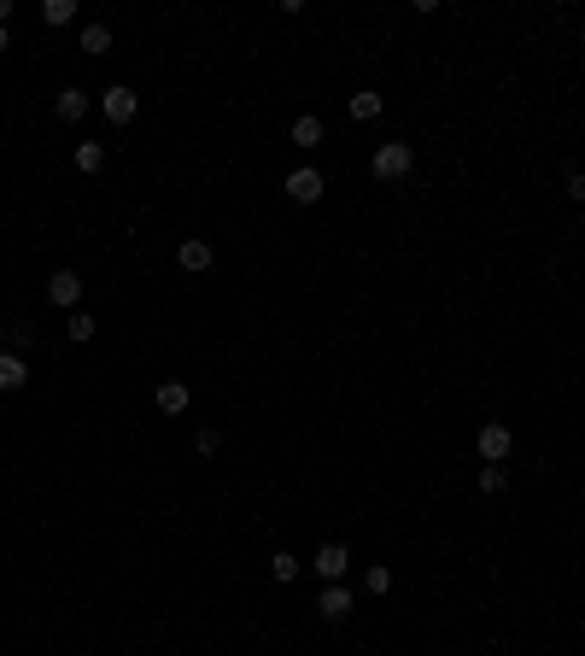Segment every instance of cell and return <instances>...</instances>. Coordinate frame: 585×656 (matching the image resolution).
Listing matches in <instances>:
<instances>
[{
    "label": "cell",
    "mask_w": 585,
    "mask_h": 656,
    "mask_svg": "<svg viewBox=\"0 0 585 656\" xmlns=\"http://www.w3.org/2000/svg\"><path fill=\"white\" fill-rule=\"evenodd\" d=\"M89 106H94V100H89L82 89H65V94H59V106H53V111H59V123H82V118H89Z\"/></svg>",
    "instance_id": "cell-11"
},
{
    "label": "cell",
    "mask_w": 585,
    "mask_h": 656,
    "mask_svg": "<svg viewBox=\"0 0 585 656\" xmlns=\"http://www.w3.org/2000/svg\"><path fill=\"white\" fill-rule=\"evenodd\" d=\"M363 586H369V592H392V568H387V563H375V568L363 575Z\"/></svg>",
    "instance_id": "cell-20"
},
{
    "label": "cell",
    "mask_w": 585,
    "mask_h": 656,
    "mask_svg": "<svg viewBox=\"0 0 585 656\" xmlns=\"http://www.w3.org/2000/svg\"><path fill=\"white\" fill-rule=\"evenodd\" d=\"M293 147H305V153H310V147H322V118H316V111L293 118Z\"/></svg>",
    "instance_id": "cell-12"
},
{
    "label": "cell",
    "mask_w": 585,
    "mask_h": 656,
    "mask_svg": "<svg viewBox=\"0 0 585 656\" xmlns=\"http://www.w3.org/2000/svg\"><path fill=\"white\" fill-rule=\"evenodd\" d=\"M6 47H12V30H6V24H0V53H6Z\"/></svg>",
    "instance_id": "cell-24"
},
{
    "label": "cell",
    "mask_w": 585,
    "mask_h": 656,
    "mask_svg": "<svg viewBox=\"0 0 585 656\" xmlns=\"http://www.w3.org/2000/svg\"><path fill=\"white\" fill-rule=\"evenodd\" d=\"M77 18V0H42V24L47 30H59V24Z\"/></svg>",
    "instance_id": "cell-16"
},
{
    "label": "cell",
    "mask_w": 585,
    "mask_h": 656,
    "mask_svg": "<svg viewBox=\"0 0 585 656\" xmlns=\"http://www.w3.org/2000/svg\"><path fill=\"white\" fill-rule=\"evenodd\" d=\"M310 568L334 586V580H345V568H352V551H345V546H322L316 556H310Z\"/></svg>",
    "instance_id": "cell-6"
},
{
    "label": "cell",
    "mask_w": 585,
    "mask_h": 656,
    "mask_svg": "<svg viewBox=\"0 0 585 656\" xmlns=\"http://www.w3.org/2000/svg\"><path fill=\"white\" fill-rule=\"evenodd\" d=\"M99 106H106V123H135V111H141V94L118 82V89L99 94Z\"/></svg>",
    "instance_id": "cell-4"
},
{
    "label": "cell",
    "mask_w": 585,
    "mask_h": 656,
    "mask_svg": "<svg viewBox=\"0 0 585 656\" xmlns=\"http://www.w3.org/2000/svg\"><path fill=\"white\" fill-rule=\"evenodd\" d=\"M153 404H158L165 416H182V411H188V381H158Z\"/></svg>",
    "instance_id": "cell-9"
},
{
    "label": "cell",
    "mask_w": 585,
    "mask_h": 656,
    "mask_svg": "<svg viewBox=\"0 0 585 656\" xmlns=\"http://www.w3.org/2000/svg\"><path fill=\"white\" fill-rule=\"evenodd\" d=\"M6 340H12L6 352H18V357H24V352L35 346V328H30V323H12V328H6Z\"/></svg>",
    "instance_id": "cell-19"
},
{
    "label": "cell",
    "mask_w": 585,
    "mask_h": 656,
    "mask_svg": "<svg viewBox=\"0 0 585 656\" xmlns=\"http://www.w3.org/2000/svg\"><path fill=\"white\" fill-rule=\"evenodd\" d=\"M504 469H497V463H486V469H480V492H504Z\"/></svg>",
    "instance_id": "cell-22"
},
{
    "label": "cell",
    "mask_w": 585,
    "mask_h": 656,
    "mask_svg": "<svg viewBox=\"0 0 585 656\" xmlns=\"http://www.w3.org/2000/svg\"><path fill=\"white\" fill-rule=\"evenodd\" d=\"M316 615H322V622H345V615H352V592H345L340 580H334V586H322Z\"/></svg>",
    "instance_id": "cell-8"
},
{
    "label": "cell",
    "mask_w": 585,
    "mask_h": 656,
    "mask_svg": "<svg viewBox=\"0 0 585 656\" xmlns=\"http://www.w3.org/2000/svg\"><path fill=\"white\" fill-rule=\"evenodd\" d=\"M369 170H375L381 182H404L410 170H416V147L410 141H381L375 158H369Z\"/></svg>",
    "instance_id": "cell-1"
},
{
    "label": "cell",
    "mask_w": 585,
    "mask_h": 656,
    "mask_svg": "<svg viewBox=\"0 0 585 656\" xmlns=\"http://www.w3.org/2000/svg\"><path fill=\"white\" fill-rule=\"evenodd\" d=\"M65 334H71V340H77V346H89L94 334H99V323H94L89 311H71V323H65Z\"/></svg>",
    "instance_id": "cell-18"
},
{
    "label": "cell",
    "mask_w": 585,
    "mask_h": 656,
    "mask_svg": "<svg viewBox=\"0 0 585 656\" xmlns=\"http://www.w3.org/2000/svg\"><path fill=\"white\" fill-rule=\"evenodd\" d=\"M176 264L188 270V276H205V270L217 264V252H211V241H182L176 246Z\"/></svg>",
    "instance_id": "cell-7"
},
{
    "label": "cell",
    "mask_w": 585,
    "mask_h": 656,
    "mask_svg": "<svg viewBox=\"0 0 585 656\" xmlns=\"http://www.w3.org/2000/svg\"><path fill=\"white\" fill-rule=\"evenodd\" d=\"M77 47H82V53H94V59L111 53V30H106V24H82V42Z\"/></svg>",
    "instance_id": "cell-14"
},
{
    "label": "cell",
    "mask_w": 585,
    "mask_h": 656,
    "mask_svg": "<svg viewBox=\"0 0 585 656\" xmlns=\"http://www.w3.org/2000/svg\"><path fill=\"white\" fill-rule=\"evenodd\" d=\"M24 381H30V364L18 352H0V393H18Z\"/></svg>",
    "instance_id": "cell-10"
},
{
    "label": "cell",
    "mask_w": 585,
    "mask_h": 656,
    "mask_svg": "<svg viewBox=\"0 0 585 656\" xmlns=\"http://www.w3.org/2000/svg\"><path fill=\"white\" fill-rule=\"evenodd\" d=\"M47 299H53L59 311H77L82 305V276L77 270H53V276H47Z\"/></svg>",
    "instance_id": "cell-2"
},
{
    "label": "cell",
    "mask_w": 585,
    "mask_h": 656,
    "mask_svg": "<svg viewBox=\"0 0 585 656\" xmlns=\"http://www.w3.org/2000/svg\"><path fill=\"white\" fill-rule=\"evenodd\" d=\"M77 170H82V176L106 170V147H99V141H82V147H77Z\"/></svg>",
    "instance_id": "cell-17"
},
{
    "label": "cell",
    "mask_w": 585,
    "mask_h": 656,
    "mask_svg": "<svg viewBox=\"0 0 585 656\" xmlns=\"http://www.w3.org/2000/svg\"><path fill=\"white\" fill-rule=\"evenodd\" d=\"M509 452H515V434H509L504 423H486V428H480V463H504Z\"/></svg>",
    "instance_id": "cell-5"
},
{
    "label": "cell",
    "mask_w": 585,
    "mask_h": 656,
    "mask_svg": "<svg viewBox=\"0 0 585 656\" xmlns=\"http://www.w3.org/2000/svg\"><path fill=\"white\" fill-rule=\"evenodd\" d=\"M322 188H328V176H322V170H310V165L288 176V200H293V205H316Z\"/></svg>",
    "instance_id": "cell-3"
},
{
    "label": "cell",
    "mask_w": 585,
    "mask_h": 656,
    "mask_svg": "<svg viewBox=\"0 0 585 656\" xmlns=\"http://www.w3.org/2000/svg\"><path fill=\"white\" fill-rule=\"evenodd\" d=\"M381 106H387V100H381L375 89H357V94H352V118H357V123H375Z\"/></svg>",
    "instance_id": "cell-13"
},
{
    "label": "cell",
    "mask_w": 585,
    "mask_h": 656,
    "mask_svg": "<svg viewBox=\"0 0 585 656\" xmlns=\"http://www.w3.org/2000/svg\"><path fill=\"white\" fill-rule=\"evenodd\" d=\"M217 445H222V434H217V428H199V434H193V452H199V457H211Z\"/></svg>",
    "instance_id": "cell-21"
},
{
    "label": "cell",
    "mask_w": 585,
    "mask_h": 656,
    "mask_svg": "<svg viewBox=\"0 0 585 656\" xmlns=\"http://www.w3.org/2000/svg\"><path fill=\"white\" fill-rule=\"evenodd\" d=\"M568 194H574V200H585V170H568Z\"/></svg>",
    "instance_id": "cell-23"
},
{
    "label": "cell",
    "mask_w": 585,
    "mask_h": 656,
    "mask_svg": "<svg viewBox=\"0 0 585 656\" xmlns=\"http://www.w3.org/2000/svg\"><path fill=\"white\" fill-rule=\"evenodd\" d=\"M298 568H305V563H298L293 551H276V556H269V580H281V586H293Z\"/></svg>",
    "instance_id": "cell-15"
},
{
    "label": "cell",
    "mask_w": 585,
    "mask_h": 656,
    "mask_svg": "<svg viewBox=\"0 0 585 656\" xmlns=\"http://www.w3.org/2000/svg\"><path fill=\"white\" fill-rule=\"evenodd\" d=\"M12 18V0H0V24H6Z\"/></svg>",
    "instance_id": "cell-25"
}]
</instances>
